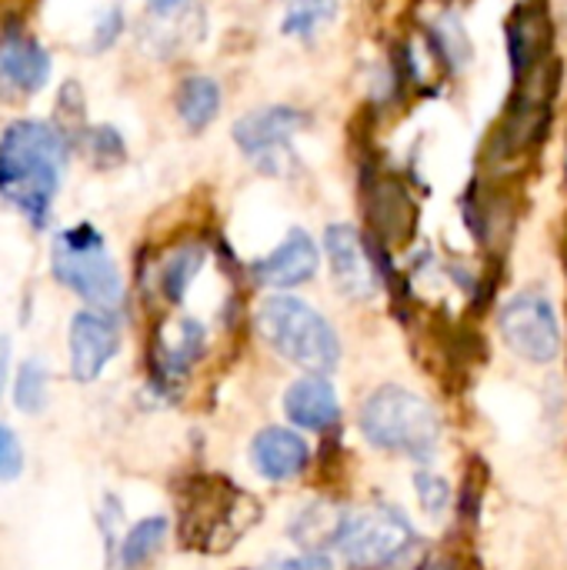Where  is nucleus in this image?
<instances>
[{
  "instance_id": "f257e3e1",
  "label": "nucleus",
  "mask_w": 567,
  "mask_h": 570,
  "mask_svg": "<svg viewBox=\"0 0 567 570\" xmlns=\"http://www.w3.org/2000/svg\"><path fill=\"white\" fill-rule=\"evenodd\" d=\"M70 157V140L50 120H13L0 134V197L33 227L50 220V204Z\"/></svg>"
},
{
  "instance_id": "f03ea898",
  "label": "nucleus",
  "mask_w": 567,
  "mask_h": 570,
  "mask_svg": "<svg viewBox=\"0 0 567 570\" xmlns=\"http://www.w3.org/2000/svg\"><path fill=\"white\" fill-rule=\"evenodd\" d=\"M261 337L294 367L307 374H331L341 364V341L324 314L307 301L277 294L257 307Z\"/></svg>"
},
{
  "instance_id": "7ed1b4c3",
  "label": "nucleus",
  "mask_w": 567,
  "mask_h": 570,
  "mask_svg": "<svg viewBox=\"0 0 567 570\" xmlns=\"http://www.w3.org/2000/svg\"><path fill=\"white\" fill-rule=\"evenodd\" d=\"M361 431L374 448L418 461H428L441 444V421L434 407L404 387L374 391L361 407Z\"/></svg>"
},
{
  "instance_id": "20e7f679",
  "label": "nucleus",
  "mask_w": 567,
  "mask_h": 570,
  "mask_svg": "<svg viewBox=\"0 0 567 570\" xmlns=\"http://www.w3.org/2000/svg\"><path fill=\"white\" fill-rule=\"evenodd\" d=\"M261 518L251 494L221 478H201L180 501V538L201 551H231Z\"/></svg>"
},
{
  "instance_id": "39448f33",
  "label": "nucleus",
  "mask_w": 567,
  "mask_h": 570,
  "mask_svg": "<svg viewBox=\"0 0 567 570\" xmlns=\"http://www.w3.org/2000/svg\"><path fill=\"white\" fill-rule=\"evenodd\" d=\"M50 267H53V277L67 291H74L80 301H87L94 311L120 307V301H124L120 271H117L114 257L107 254L100 230H94L90 224H77V227L57 234Z\"/></svg>"
},
{
  "instance_id": "423d86ee",
  "label": "nucleus",
  "mask_w": 567,
  "mask_h": 570,
  "mask_svg": "<svg viewBox=\"0 0 567 570\" xmlns=\"http://www.w3.org/2000/svg\"><path fill=\"white\" fill-rule=\"evenodd\" d=\"M411 544H414V531L404 521V514H398L394 508L348 511V521L334 541V548H341L348 564L358 570L391 568L394 561L404 558V551H411Z\"/></svg>"
},
{
  "instance_id": "0eeeda50",
  "label": "nucleus",
  "mask_w": 567,
  "mask_h": 570,
  "mask_svg": "<svg viewBox=\"0 0 567 570\" xmlns=\"http://www.w3.org/2000/svg\"><path fill=\"white\" fill-rule=\"evenodd\" d=\"M498 324H501L505 344L531 364H551L561 354L558 314L545 294L525 291V294L511 297L505 304Z\"/></svg>"
},
{
  "instance_id": "6e6552de",
  "label": "nucleus",
  "mask_w": 567,
  "mask_h": 570,
  "mask_svg": "<svg viewBox=\"0 0 567 570\" xmlns=\"http://www.w3.org/2000/svg\"><path fill=\"white\" fill-rule=\"evenodd\" d=\"M304 124H307V114H301L294 107H261V110L244 114L234 124V140L257 167L281 174V164L294 160L287 150V140Z\"/></svg>"
},
{
  "instance_id": "1a4fd4ad",
  "label": "nucleus",
  "mask_w": 567,
  "mask_h": 570,
  "mask_svg": "<svg viewBox=\"0 0 567 570\" xmlns=\"http://www.w3.org/2000/svg\"><path fill=\"white\" fill-rule=\"evenodd\" d=\"M120 347L117 324L104 311H80L70 321L67 331V351H70V374L77 384H90L104 374V367L114 361Z\"/></svg>"
},
{
  "instance_id": "9d476101",
  "label": "nucleus",
  "mask_w": 567,
  "mask_h": 570,
  "mask_svg": "<svg viewBox=\"0 0 567 570\" xmlns=\"http://www.w3.org/2000/svg\"><path fill=\"white\" fill-rule=\"evenodd\" d=\"M324 250L331 261L334 284L344 297L368 301L378 294V267L361 240V234L351 224H331L324 230Z\"/></svg>"
},
{
  "instance_id": "9b49d317",
  "label": "nucleus",
  "mask_w": 567,
  "mask_h": 570,
  "mask_svg": "<svg viewBox=\"0 0 567 570\" xmlns=\"http://www.w3.org/2000/svg\"><path fill=\"white\" fill-rule=\"evenodd\" d=\"M204 354V327L194 317H180L174 324H164L154 337V377L160 387H174L180 384L190 367L201 361Z\"/></svg>"
},
{
  "instance_id": "f8f14e48",
  "label": "nucleus",
  "mask_w": 567,
  "mask_h": 570,
  "mask_svg": "<svg viewBox=\"0 0 567 570\" xmlns=\"http://www.w3.org/2000/svg\"><path fill=\"white\" fill-rule=\"evenodd\" d=\"M317 274V247L307 230L294 227L287 240L254 264V277L264 287H297Z\"/></svg>"
},
{
  "instance_id": "ddd939ff",
  "label": "nucleus",
  "mask_w": 567,
  "mask_h": 570,
  "mask_svg": "<svg viewBox=\"0 0 567 570\" xmlns=\"http://www.w3.org/2000/svg\"><path fill=\"white\" fill-rule=\"evenodd\" d=\"M251 461L257 468L261 478L267 481H291L297 474H304L311 451L307 444L287 431V428H264L254 441H251Z\"/></svg>"
},
{
  "instance_id": "4468645a",
  "label": "nucleus",
  "mask_w": 567,
  "mask_h": 570,
  "mask_svg": "<svg viewBox=\"0 0 567 570\" xmlns=\"http://www.w3.org/2000/svg\"><path fill=\"white\" fill-rule=\"evenodd\" d=\"M287 417L304 431H331L341 421V404L324 374H307L294 381L284 394Z\"/></svg>"
},
{
  "instance_id": "2eb2a0df",
  "label": "nucleus",
  "mask_w": 567,
  "mask_h": 570,
  "mask_svg": "<svg viewBox=\"0 0 567 570\" xmlns=\"http://www.w3.org/2000/svg\"><path fill=\"white\" fill-rule=\"evenodd\" d=\"M0 77L17 90L33 94L50 77V53L23 33H7L0 40Z\"/></svg>"
},
{
  "instance_id": "dca6fc26",
  "label": "nucleus",
  "mask_w": 567,
  "mask_h": 570,
  "mask_svg": "<svg viewBox=\"0 0 567 570\" xmlns=\"http://www.w3.org/2000/svg\"><path fill=\"white\" fill-rule=\"evenodd\" d=\"M551 30H548V17L541 7H518L515 17L508 20V53H511V67L515 73H528L548 50Z\"/></svg>"
},
{
  "instance_id": "f3484780",
  "label": "nucleus",
  "mask_w": 567,
  "mask_h": 570,
  "mask_svg": "<svg viewBox=\"0 0 567 570\" xmlns=\"http://www.w3.org/2000/svg\"><path fill=\"white\" fill-rule=\"evenodd\" d=\"M217 110H221V87H217V80L201 77V73L184 77V83L177 90V114H180L184 127L197 134V130H204L217 117Z\"/></svg>"
},
{
  "instance_id": "a211bd4d",
  "label": "nucleus",
  "mask_w": 567,
  "mask_h": 570,
  "mask_svg": "<svg viewBox=\"0 0 567 570\" xmlns=\"http://www.w3.org/2000/svg\"><path fill=\"white\" fill-rule=\"evenodd\" d=\"M164 538H167V518H144V521H137L124 534V541H120V568H144L164 548Z\"/></svg>"
},
{
  "instance_id": "6ab92c4d",
  "label": "nucleus",
  "mask_w": 567,
  "mask_h": 570,
  "mask_svg": "<svg viewBox=\"0 0 567 570\" xmlns=\"http://www.w3.org/2000/svg\"><path fill=\"white\" fill-rule=\"evenodd\" d=\"M204 267V247L197 244H187V247H177L164 267H160V294L170 301V304H180L187 287L194 284V277L201 274Z\"/></svg>"
},
{
  "instance_id": "aec40b11",
  "label": "nucleus",
  "mask_w": 567,
  "mask_h": 570,
  "mask_svg": "<svg viewBox=\"0 0 567 570\" xmlns=\"http://www.w3.org/2000/svg\"><path fill=\"white\" fill-rule=\"evenodd\" d=\"M348 521V511L334 508V504H314L301 514V521L291 528V534L307 544V548H321V544H334L341 528Z\"/></svg>"
},
{
  "instance_id": "412c9836",
  "label": "nucleus",
  "mask_w": 567,
  "mask_h": 570,
  "mask_svg": "<svg viewBox=\"0 0 567 570\" xmlns=\"http://www.w3.org/2000/svg\"><path fill=\"white\" fill-rule=\"evenodd\" d=\"M338 17V0H294L284 17V33L314 37Z\"/></svg>"
},
{
  "instance_id": "4be33fe9",
  "label": "nucleus",
  "mask_w": 567,
  "mask_h": 570,
  "mask_svg": "<svg viewBox=\"0 0 567 570\" xmlns=\"http://www.w3.org/2000/svg\"><path fill=\"white\" fill-rule=\"evenodd\" d=\"M47 384L50 374L40 361H23L17 367V381H13V404L23 414H40L47 404Z\"/></svg>"
},
{
  "instance_id": "5701e85b",
  "label": "nucleus",
  "mask_w": 567,
  "mask_h": 570,
  "mask_svg": "<svg viewBox=\"0 0 567 570\" xmlns=\"http://www.w3.org/2000/svg\"><path fill=\"white\" fill-rule=\"evenodd\" d=\"M434 47L441 50V57L451 60V67H465L471 60V43H468V33L461 27V20L454 17H441L434 23Z\"/></svg>"
},
{
  "instance_id": "b1692460",
  "label": "nucleus",
  "mask_w": 567,
  "mask_h": 570,
  "mask_svg": "<svg viewBox=\"0 0 567 570\" xmlns=\"http://www.w3.org/2000/svg\"><path fill=\"white\" fill-rule=\"evenodd\" d=\"M414 488H418V501L428 514H441L451 504V484L434 471H418Z\"/></svg>"
},
{
  "instance_id": "393cba45",
  "label": "nucleus",
  "mask_w": 567,
  "mask_h": 570,
  "mask_svg": "<svg viewBox=\"0 0 567 570\" xmlns=\"http://www.w3.org/2000/svg\"><path fill=\"white\" fill-rule=\"evenodd\" d=\"M23 471V451L10 428L0 424V481H13Z\"/></svg>"
},
{
  "instance_id": "a878e982",
  "label": "nucleus",
  "mask_w": 567,
  "mask_h": 570,
  "mask_svg": "<svg viewBox=\"0 0 567 570\" xmlns=\"http://www.w3.org/2000/svg\"><path fill=\"white\" fill-rule=\"evenodd\" d=\"M90 154L100 164H117L124 157V140L114 127H94L90 130Z\"/></svg>"
},
{
  "instance_id": "bb28decb",
  "label": "nucleus",
  "mask_w": 567,
  "mask_h": 570,
  "mask_svg": "<svg viewBox=\"0 0 567 570\" xmlns=\"http://www.w3.org/2000/svg\"><path fill=\"white\" fill-rule=\"evenodd\" d=\"M271 570H331V558L317 554V551H307V554H294V558L277 561Z\"/></svg>"
},
{
  "instance_id": "cd10ccee",
  "label": "nucleus",
  "mask_w": 567,
  "mask_h": 570,
  "mask_svg": "<svg viewBox=\"0 0 567 570\" xmlns=\"http://www.w3.org/2000/svg\"><path fill=\"white\" fill-rule=\"evenodd\" d=\"M418 570H465V564L458 558H451V554H434V558H428Z\"/></svg>"
},
{
  "instance_id": "c85d7f7f",
  "label": "nucleus",
  "mask_w": 567,
  "mask_h": 570,
  "mask_svg": "<svg viewBox=\"0 0 567 570\" xmlns=\"http://www.w3.org/2000/svg\"><path fill=\"white\" fill-rule=\"evenodd\" d=\"M154 3V10H160V13H167V10H177L184 0H150Z\"/></svg>"
},
{
  "instance_id": "c756f323",
  "label": "nucleus",
  "mask_w": 567,
  "mask_h": 570,
  "mask_svg": "<svg viewBox=\"0 0 567 570\" xmlns=\"http://www.w3.org/2000/svg\"><path fill=\"white\" fill-rule=\"evenodd\" d=\"M3 377H7V344L0 341V391H3Z\"/></svg>"
}]
</instances>
